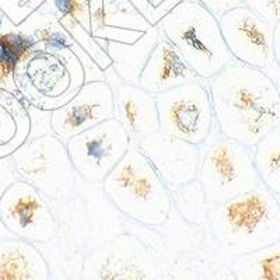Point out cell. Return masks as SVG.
<instances>
[{
  "label": "cell",
  "mask_w": 280,
  "mask_h": 280,
  "mask_svg": "<svg viewBox=\"0 0 280 280\" xmlns=\"http://www.w3.org/2000/svg\"><path fill=\"white\" fill-rule=\"evenodd\" d=\"M206 83L221 136L253 147L280 125L279 84L265 72L233 62Z\"/></svg>",
  "instance_id": "1"
},
{
  "label": "cell",
  "mask_w": 280,
  "mask_h": 280,
  "mask_svg": "<svg viewBox=\"0 0 280 280\" xmlns=\"http://www.w3.org/2000/svg\"><path fill=\"white\" fill-rule=\"evenodd\" d=\"M207 227L217 249L230 258L280 240L277 196L259 185L209 210Z\"/></svg>",
  "instance_id": "2"
},
{
  "label": "cell",
  "mask_w": 280,
  "mask_h": 280,
  "mask_svg": "<svg viewBox=\"0 0 280 280\" xmlns=\"http://www.w3.org/2000/svg\"><path fill=\"white\" fill-rule=\"evenodd\" d=\"M101 191L120 214L139 226L163 227L175 210L173 192L134 143L101 182Z\"/></svg>",
  "instance_id": "3"
},
{
  "label": "cell",
  "mask_w": 280,
  "mask_h": 280,
  "mask_svg": "<svg viewBox=\"0 0 280 280\" xmlns=\"http://www.w3.org/2000/svg\"><path fill=\"white\" fill-rule=\"evenodd\" d=\"M21 98L44 112L65 105L87 81L86 69L72 49L34 42L13 72Z\"/></svg>",
  "instance_id": "4"
},
{
  "label": "cell",
  "mask_w": 280,
  "mask_h": 280,
  "mask_svg": "<svg viewBox=\"0 0 280 280\" xmlns=\"http://www.w3.org/2000/svg\"><path fill=\"white\" fill-rule=\"evenodd\" d=\"M156 27L200 80H210L235 62L224 44L217 20L199 5H181Z\"/></svg>",
  "instance_id": "5"
},
{
  "label": "cell",
  "mask_w": 280,
  "mask_h": 280,
  "mask_svg": "<svg viewBox=\"0 0 280 280\" xmlns=\"http://www.w3.org/2000/svg\"><path fill=\"white\" fill-rule=\"evenodd\" d=\"M199 147L196 182L209 210L260 185L251 147L224 137L216 130Z\"/></svg>",
  "instance_id": "6"
},
{
  "label": "cell",
  "mask_w": 280,
  "mask_h": 280,
  "mask_svg": "<svg viewBox=\"0 0 280 280\" xmlns=\"http://www.w3.org/2000/svg\"><path fill=\"white\" fill-rule=\"evenodd\" d=\"M21 181L37 188L52 202H65L77 191V174L66 145L55 134L33 136L13 154Z\"/></svg>",
  "instance_id": "7"
},
{
  "label": "cell",
  "mask_w": 280,
  "mask_h": 280,
  "mask_svg": "<svg viewBox=\"0 0 280 280\" xmlns=\"http://www.w3.org/2000/svg\"><path fill=\"white\" fill-rule=\"evenodd\" d=\"M161 273L153 249L132 233L97 244L81 263V280H160Z\"/></svg>",
  "instance_id": "8"
},
{
  "label": "cell",
  "mask_w": 280,
  "mask_h": 280,
  "mask_svg": "<svg viewBox=\"0 0 280 280\" xmlns=\"http://www.w3.org/2000/svg\"><path fill=\"white\" fill-rule=\"evenodd\" d=\"M160 132L202 146L216 130L212 100L205 80L191 81L156 95Z\"/></svg>",
  "instance_id": "9"
},
{
  "label": "cell",
  "mask_w": 280,
  "mask_h": 280,
  "mask_svg": "<svg viewBox=\"0 0 280 280\" xmlns=\"http://www.w3.org/2000/svg\"><path fill=\"white\" fill-rule=\"evenodd\" d=\"M130 145L125 127L111 118L73 136L66 149L77 177L91 185H101Z\"/></svg>",
  "instance_id": "10"
},
{
  "label": "cell",
  "mask_w": 280,
  "mask_h": 280,
  "mask_svg": "<svg viewBox=\"0 0 280 280\" xmlns=\"http://www.w3.org/2000/svg\"><path fill=\"white\" fill-rule=\"evenodd\" d=\"M0 219L16 238L49 244L59 234V220L52 200L26 181H16L0 199Z\"/></svg>",
  "instance_id": "11"
},
{
  "label": "cell",
  "mask_w": 280,
  "mask_h": 280,
  "mask_svg": "<svg viewBox=\"0 0 280 280\" xmlns=\"http://www.w3.org/2000/svg\"><path fill=\"white\" fill-rule=\"evenodd\" d=\"M230 55L241 65L253 67L279 81L280 70L273 52V27L248 7L228 10L219 21Z\"/></svg>",
  "instance_id": "12"
},
{
  "label": "cell",
  "mask_w": 280,
  "mask_h": 280,
  "mask_svg": "<svg viewBox=\"0 0 280 280\" xmlns=\"http://www.w3.org/2000/svg\"><path fill=\"white\" fill-rule=\"evenodd\" d=\"M113 118V91L105 80L86 81L65 105L49 112V129L66 145L76 134Z\"/></svg>",
  "instance_id": "13"
},
{
  "label": "cell",
  "mask_w": 280,
  "mask_h": 280,
  "mask_svg": "<svg viewBox=\"0 0 280 280\" xmlns=\"http://www.w3.org/2000/svg\"><path fill=\"white\" fill-rule=\"evenodd\" d=\"M137 147L171 192H177L196 180L199 146L167 136L159 130L140 140Z\"/></svg>",
  "instance_id": "14"
},
{
  "label": "cell",
  "mask_w": 280,
  "mask_h": 280,
  "mask_svg": "<svg viewBox=\"0 0 280 280\" xmlns=\"http://www.w3.org/2000/svg\"><path fill=\"white\" fill-rule=\"evenodd\" d=\"M113 72V70H112ZM113 91V118L129 134L132 143L160 130L156 95L140 88L137 84L119 80L116 74L105 77Z\"/></svg>",
  "instance_id": "15"
},
{
  "label": "cell",
  "mask_w": 280,
  "mask_h": 280,
  "mask_svg": "<svg viewBox=\"0 0 280 280\" xmlns=\"http://www.w3.org/2000/svg\"><path fill=\"white\" fill-rule=\"evenodd\" d=\"M198 79L180 52L160 37L140 72L137 86L152 95H159Z\"/></svg>",
  "instance_id": "16"
},
{
  "label": "cell",
  "mask_w": 280,
  "mask_h": 280,
  "mask_svg": "<svg viewBox=\"0 0 280 280\" xmlns=\"http://www.w3.org/2000/svg\"><path fill=\"white\" fill-rule=\"evenodd\" d=\"M51 265L33 242L9 238L0 241V280H49Z\"/></svg>",
  "instance_id": "17"
},
{
  "label": "cell",
  "mask_w": 280,
  "mask_h": 280,
  "mask_svg": "<svg viewBox=\"0 0 280 280\" xmlns=\"http://www.w3.org/2000/svg\"><path fill=\"white\" fill-rule=\"evenodd\" d=\"M33 120L27 102L0 90V159L13 156L31 137Z\"/></svg>",
  "instance_id": "18"
},
{
  "label": "cell",
  "mask_w": 280,
  "mask_h": 280,
  "mask_svg": "<svg viewBox=\"0 0 280 280\" xmlns=\"http://www.w3.org/2000/svg\"><path fill=\"white\" fill-rule=\"evenodd\" d=\"M159 38L160 34L157 27H152L134 44L115 41L105 42L104 49L111 60V69L116 77L122 81L137 84L140 72Z\"/></svg>",
  "instance_id": "19"
},
{
  "label": "cell",
  "mask_w": 280,
  "mask_h": 280,
  "mask_svg": "<svg viewBox=\"0 0 280 280\" xmlns=\"http://www.w3.org/2000/svg\"><path fill=\"white\" fill-rule=\"evenodd\" d=\"M233 273L238 280H280V240L233 258Z\"/></svg>",
  "instance_id": "20"
},
{
  "label": "cell",
  "mask_w": 280,
  "mask_h": 280,
  "mask_svg": "<svg viewBox=\"0 0 280 280\" xmlns=\"http://www.w3.org/2000/svg\"><path fill=\"white\" fill-rule=\"evenodd\" d=\"M252 149L253 166L260 185L280 195V125L272 129Z\"/></svg>",
  "instance_id": "21"
},
{
  "label": "cell",
  "mask_w": 280,
  "mask_h": 280,
  "mask_svg": "<svg viewBox=\"0 0 280 280\" xmlns=\"http://www.w3.org/2000/svg\"><path fill=\"white\" fill-rule=\"evenodd\" d=\"M245 5L252 13L259 16L262 20H265L274 27V24L280 20V0H244Z\"/></svg>",
  "instance_id": "22"
},
{
  "label": "cell",
  "mask_w": 280,
  "mask_h": 280,
  "mask_svg": "<svg viewBox=\"0 0 280 280\" xmlns=\"http://www.w3.org/2000/svg\"><path fill=\"white\" fill-rule=\"evenodd\" d=\"M273 52L276 66L280 70V20L274 24L273 27Z\"/></svg>",
  "instance_id": "23"
},
{
  "label": "cell",
  "mask_w": 280,
  "mask_h": 280,
  "mask_svg": "<svg viewBox=\"0 0 280 280\" xmlns=\"http://www.w3.org/2000/svg\"><path fill=\"white\" fill-rule=\"evenodd\" d=\"M277 202H279V206H280V195L277 196Z\"/></svg>",
  "instance_id": "24"
},
{
  "label": "cell",
  "mask_w": 280,
  "mask_h": 280,
  "mask_svg": "<svg viewBox=\"0 0 280 280\" xmlns=\"http://www.w3.org/2000/svg\"><path fill=\"white\" fill-rule=\"evenodd\" d=\"M49 280H59V279H55V277H51V279Z\"/></svg>",
  "instance_id": "25"
},
{
  "label": "cell",
  "mask_w": 280,
  "mask_h": 280,
  "mask_svg": "<svg viewBox=\"0 0 280 280\" xmlns=\"http://www.w3.org/2000/svg\"><path fill=\"white\" fill-rule=\"evenodd\" d=\"M277 84H279V90H280V79H279V81H277Z\"/></svg>",
  "instance_id": "26"
}]
</instances>
